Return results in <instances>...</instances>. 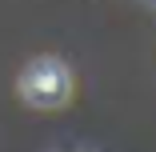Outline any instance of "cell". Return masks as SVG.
Instances as JSON below:
<instances>
[{"label": "cell", "instance_id": "obj_1", "mask_svg": "<svg viewBox=\"0 0 156 152\" xmlns=\"http://www.w3.org/2000/svg\"><path fill=\"white\" fill-rule=\"evenodd\" d=\"M72 92V76L68 68L60 64L56 56H44V60H32L20 76V96L36 108H60Z\"/></svg>", "mask_w": 156, "mask_h": 152}]
</instances>
